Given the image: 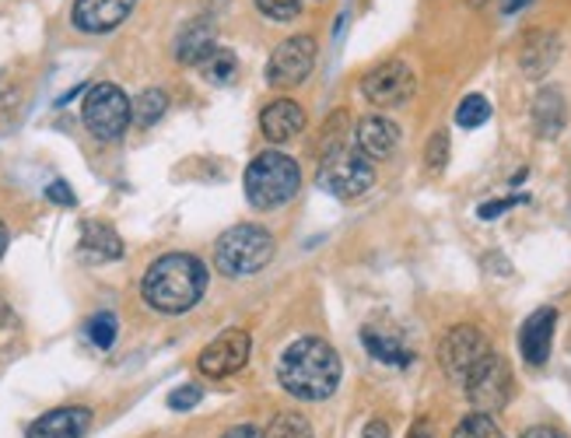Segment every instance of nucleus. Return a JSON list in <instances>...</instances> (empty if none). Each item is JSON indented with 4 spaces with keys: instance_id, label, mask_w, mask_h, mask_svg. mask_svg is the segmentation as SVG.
<instances>
[{
    "instance_id": "1",
    "label": "nucleus",
    "mask_w": 571,
    "mask_h": 438,
    "mask_svg": "<svg viewBox=\"0 0 571 438\" xmlns=\"http://www.w3.org/2000/svg\"><path fill=\"white\" fill-rule=\"evenodd\" d=\"M207 292V267L190 252H165L147 267L141 281V295L158 312H187Z\"/></svg>"
},
{
    "instance_id": "2",
    "label": "nucleus",
    "mask_w": 571,
    "mask_h": 438,
    "mask_svg": "<svg viewBox=\"0 0 571 438\" xmlns=\"http://www.w3.org/2000/svg\"><path fill=\"white\" fill-rule=\"evenodd\" d=\"M277 379L298 400H326L341 382V358L319 336H301L281 355Z\"/></svg>"
},
{
    "instance_id": "3",
    "label": "nucleus",
    "mask_w": 571,
    "mask_h": 438,
    "mask_svg": "<svg viewBox=\"0 0 571 438\" xmlns=\"http://www.w3.org/2000/svg\"><path fill=\"white\" fill-rule=\"evenodd\" d=\"M301 187V173H298V162L281 155V151H263L246 168V197L249 204L260 208V211H274L281 204L298 193Z\"/></svg>"
},
{
    "instance_id": "4",
    "label": "nucleus",
    "mask_w": 571,
    "mask_h": 438,
    "mask_svg": "<svg viewBox=\"0 0 571 438\" xmlns=\"http://www.w3.org/2000/svg\"><path fill=\"white\" fill-rule=\"evenodd\" d=\"M274 260V235L260 225H235L214 246V267L225 277H253Z\"/></svg>"
},
{
    "instance_id": "5",
    "label": "nucleus",
    "mask_w": 571,
    "mask_h": 438,
    "mask_svg": "<svg viewBox=\"0 0 571 438\" xmlns=\"http://www.w3.org/2000/svg\"><path fill=\"white\" fill-rule=\"evenodd\" d=\"M316 179H319V187H323L326 193L341 197V200H355V197H365L368 190H372L376 168H372V162L361 155V151L344 144V147L326 151L323 162H319V176Z\"/></svg>"
},
{
    "instance_id": "6",
    "label": "nucleus",
    "mask_w": 571,
    "mask_h": 438,
    "mask_svg": "<svg viewBox=\"0 0 571 438\" xmlns=\"http://www.w3.org/2000/svg\"><path fill=\"white\" fill-rule=\"evenodd\" d=\"M81 116H85V127L95 133L98 141H116L123 138V130L133 123L130 116V98L123 95L120 84H92L88 95H85V109H81Z\"/></svg>"
},
{
    "instance_id": "7",
    "label": "nucleus",
    "mask_w": 571,
    "mask_h": 438,
    "mask_svg": "<svg viewBox=\"0 0 571 438\" xmlns=\"http://www.w3.org/2000/svg\"><path fill=\"white\" fill-rule=\"evenodd\" d=\"M491 341L484 336V330L477 327H469V323H460V327H452L445 336H442V344H439V362H442V372L449 379H456V382H466L469 376H474V368L491 355Z\"/></svg>"
},
{
    "instance_id": "8",
    "label": "nucleus",
    "mask_w": 571,
    "mask_h": 438,
    "mask_svg": "<svg viewBox=\"0 0 571 438\" xmlns=\"http://www.w3.org/2000/svg\"><path fill=\"white\" fill-rule=\"evenodd\" d=\"M463 386H466V400L474 403L480 414L501 411L512 400V368L498 351H491Z\"/></svg>"
},
{
    "instance_id": "9",
    "label": "nucleus",
    "mask_w": 571,
    "mask_h": 438,
    "mask_svg": "<svg viewBox=\"0 0 571 438\" xmlns=\"http://www.w3.org/2000/svg\"><path fill=\"white\" fill-rule=\"evenodd\" d=\"M361 92L372 106L379 109H396L403 103H411L414 92H417V78L411 71V63L403 60H385L379 67H372L365 78H361Z\"/></svg>"
},
{
    "instance_id": "10",
    "label": "nucleus",
    "mask_w": 571,
    "mask_h": 438,
    "mask_svg": "<svg viewBox=\"0 0 571 438\" xmlns=\"http://www.w3.org/2000/svg\"><path fill=\"white\" fill-rule=\"evenodd\" d=\"M316 67V39L312 36H292L284 39L271 60H266V84L271 88H295Z\"/></svg>"
},
{
    "instance_id": "11",
    "label": "nucleus",
    "mask_w": 571,
    "mask_h": 438,
    "mask_svg": "<svg viewBox=\"0 0 571 438\" xmlns=\"http://www.w3.org/2000/svg\"><path fill=\"white\" fill-rule=\"evenodd\" d=\"M249 351H253V341H249L246 330H225L222 336H214V341L200 351L197 368L207 379H225V376L242 372V365L249 362Z\"/></svg>"
},
{
    "instance_id": "12",
    "label": "nucleus",
    "mask_w": 571,
    "mask_h": 438,
    "mask_svg": "<svg viewBox=\"0 0 571 438\" xmlns=\"http://www.w3.org/2000/svg\"><path fill=\"white\" fill-rule=\"evenodd\" d=\"M133 8H138V0H74L71 19L88 36H103V32L120 28Z\"/></svg>"
},
{
    "instance_id": "13",
    "label": "nucleus",
    "mask_w": 571,
    "mask_h": 438,
    "mask_svg": "<svg viewBox=\"0 0 571 438\" xmlns=\"http://www.w3.org/2000/svg\"><path fill=\"white\" fill-rule=\"evenodd\" d=\"M561 57V39L554 36L550 28H533L523 36L519 46V67H523L526 78H547L554 71V63Z\"/></svg>"
},
{
    "instance_id": "14",
    "label": "nucleus",
    "mask_w": 571,
    "mask_h": 438,
    "mask_svg": "<svg viewBox=\"0 0 571 438\" xmlns=\"http://www.w3.org/2000/svg\"><path fill=\"white\" fill-rule=\"evenodd\" d=\"M554 327H558V312L550 306L536 309L526 323H523V333H519V351H523V358L530 365L540 368L547 358H550V347H554Z\"/></svg>"
},
{
    "instance_id": "15",
    "label": "nucleus",
    "mask_w": 571,
    "mask_h": 438,
    "mask_svg": "<svg viewBox=\"0 0 571 438\" xmlns=\"http://www.w3.org/2000/svg\"><path fill=\"white\" fill-rule=\"evenodd\" d=\"M260 130L271 144H288L306 130V109L292 103V98H277V103L260 113Z\"/></svg>"
},
{
    "instance_id": "16",
    "label": "nucleus",
    "mask_w": 571,
    "mask_h": 438,
    "mask_svg": "<svg viewBox=\"0 0 571 438\" xmlns=\"http://www.w3.org/2000/svg\"><path fill=\"white\" fill-rule=\"evenodd\" d=\"M88 425H92L88 407H60L43 414L25 438H81L88 431Z\"/></svg>"
},
{
    "instance_id": "17",
    "label": "nucleus",
    "mask_w": 571,
    "mask_h": 438,
    "mask_svg": "<svg viewBox=\"0 0 571 438\" xmlns=\"http://www.w3.org/2000/svg\"><path fill=\"white\" fill-rule=\"evenodd\" d=\"M568 123V106H564V92L561 88H540L533 98V130L536 138L554 141Z\"/></svg>"
},
{
    "instance_id": "18",
    "label": "nucleus",
    "mask_w": 571,
    "mask_h": 438,
    "mask_svg": "<svg viewBox=\"0 0 571 438\" xmlns=\"http://www.w3.org/2000/svg\"><path fill=\"white\" fill-rule=\"evenodd\" d=\"M400 144V127L385 116H365L358 123V151L365 158H385Z\"/></svg>"
},
{
    "instance_id": "19",
    "label": "nucleus",
    "mask_w": 571,
    "mask_h": 438,
    "mask_svg": "<svg viewBox=\"0 0 571 438\" xmlns=\"http://www.w3.org/2000/svg\"><path fill=\"white\" fill-rule=\"evenodd\" d=\"M81 252H85V260L106 263V260L123 257V242H120V235H116V228H109L103 222H85L81 225Z\"/></svg>"
},
{
    "instance_id": "20",
    "label": "nucleus",
    "mask_w": 571,
    "mask_h": 438,
    "mask_svg": "<svg viewBox=\"0 0 571 438\" xmlns=\"http://www.w3.org/2000/svg\"><path fill=\"white\" fill-rule=\"evenodd\" d=\"M217 46V36H214V25L207 19H193L187 28L179 32V43H176V57L179 63H200L211 49Z\"/></svg>"
},
{
    "instance_id": "21",
    "label": "nucleus",
    "mask_w": 571,
    "mask_h": 438,
    "mask_svg": "<svg viewBox=\"0 0 571 438\" xmlns=\"http://www.w3.org/2000/svg\"><path fill=\"white\" fill-rule=\"evenodd\" d=\"M361 341L368 347V355H372L376 362H382V365H400L403 368V365L414 362V351L407 344H400L393 333H382L376 327H365L361 330Z\"/></svg>"
},
{
    "instance_id": "22",
    "label": "nucleus",
    "mask_w": 571,
    "mask_h": 438,
    "mask_svg": "<svg viewBox=\"0 0 571 438\" xmlns=\"http://www.w3.org/2000/svg\"><path fill=\"white\" fill-rule=\"evenodd\" d=\"M197 67H200V74H204V81L217 84V88H225V84H231L235 74H239V60H235V54L225 46H214Z\"/></svg>"
},
{
    "instance_id": "23",
    "label": "nucleus",
    "mask_w": 571,
    "mask_h": 438,
    "mask_svg": "<svg viewBox=\"0 0 571 438\" xmlns=\"http://www.w3.org/2000/svg\"><path fill=\"white\" fill-rule=\"evenodd\" d=\"M165 109H169V95H165L162 88H144L138 98L130 103V116H133V123L138 127H151V123H158Z\"/></svg>"
},
{
    "instance_id": "24",
    "label": "nucleus",
    "mask_w": 571,
    "mask_h": 438,
    "mask_svg": "<svg viewBox=\"0 0 571 438\" xmlns=\"http://www.w3.org/2000/svg\"><path fill=\"white\" fill-rule=\"evenodd\" d=\"M263 438H312V425L298 411H281L271 428L263 431Z\"/></svg>"
},
{
    "instance_id": "25",
    "label": "nucleus",
    "mask_w": 571,
    "mask_h": 438,
    "mask_svg": "<svg viewBox=\"0 0 571 438\" xmlns=\"http://www.w3.org/2000/svg\"><path fill=\"white\" fill-rule=\"evenodd\" d=\"M452 438H505V435H501L498 421L491 414L474 411V414H466L456 428H452Z\"/></svg>"
},
{
    "instance_id": "26",
    "label": "nucleus",
    "mask_w": 571,
    "mask_h": 438,
    "mask_svg": "<svg viewBox=\"0 0 571 438\" xmlns=\"http://www.w3.org/2000/svg\"><path fill=\"white\" fill-rule=\"evenodd\" d=\"M487 120H491V103H487L484 95H466L460 103V109H456V123L463 130H477Z\"/></svg>"
},
{
    "instance_id": "27",
    "label": "nucleus",
    "mask_w": 571,
    "mask_h": 438,
    "mask_svg": "<svg viewBox=\"0 0 571 438\" xmlns=\"http://www.w3.org/2000/svg\"><path fill=\"white\" fill-rule=\"evenodd\" d=\"M116 330H120V323H116V316H112V312H98V316H92V323H88L92 344H95V347H103V351L112 347Z\"/></svg>"
},
{
    "instance_id": "28",
    "label": "nucleus",
    "mask_w": 571,
    "mask_h": 438,
    "mask_svg": "<svg viewBox=\"0 0 571 438\" xmlns=\"http://www.w3.org/2000/svg\"><path fill=\"white\" fill-rule=\"evenodd\" d=\"M257 8L274 22H292V19H298L301 0H257Z\"/></svg>"
},
{
    "instance_id": "29",
    "label": "nucleus",
    "mask_w": 571,
    "mask_h": 438,
    "mask_svg": "<svg viewBox=\"0 0 571 438\" xmlns=\"http://www.w3.org/2000/svg\"><path fill=\"white\" fill-rule=\"evenodd\" d=\"M425 158H428V168H435V173H442L445 162H449V130H435V133H431Z\"/></svg>"
},
{
    "instance_id": "30",
    "label": "nucleus",
    "mask_w": 571,
    "mask_h": 438,
    "mask_svg": "<svg viewBox=\"0 0 571 438\" xmlns=\"http://www.w3.org/2000/svg\"><path fill=\"white\" fill-rule=\"evenodd\" d=\"M200 400H204V390L190 382V386H179V390L169 393V407H173V411H193Z\"/></svg>"
},
{
    "instance_id": "31",
    "label": "nucleus",
    "mask_w": 571,
    "mask_h": 438,
    "mask_svg": "<svg viewBox=\"0 0 571 438\" xmlns=\"http://www.w3.org/2000/svg\"><path fill=\"white\" fill-rule=\"evenodd\" d=\"M515 204H523V197H509V200H487V204H480L477 208V214L484 217V222H495V217H501L509 208H515Z\"/></svg>"
},
{
    "instance_id": "32",
    "label": "nucleus",
    "mask_w": 571,
    "mask_h": 438,
    "mask_svg": "<svg viewBox=\"0 0 571 438\" xmlns=\"http://www.w3.org/2000/svg\"><path fill=\"white\" fill-rule=\"evenodd\" d=\"M46 200H53V204H60V208H74L78 204V197H74V190L67 187L63 179H57V182H49L46 187Z\"/></svg>"
},
{
    "instance_id": "33",
    "label": "nucleus",
    "mask_w": 571,
    "mask_h": 438,
    "mask_svg": "<svg viewBox=\"0 0 571 438\" xmlns=\"http://www.w3.org/2000/svg\"><path fill=\"white\" fill-rule=\"evenodd\" d=\"M361 438H390V425H385L382 417L368 421V425H365V431H361Z\"/></svg>"
},
{
    "instance_id": "34",
    "label": "nucleus",
    "mask_w": 571,
    "mask_h": 438,
    "mask_svg": "<svg viewBox=\"0 0 571 438\" xmlns=\"http://www.w3.org/2000/svg\"><path fill=\"white\" fill-rule=\"evenodd\" d=\"M523 438H568V435L558 431V428H550V425H533V428L523 431Z\"/></svg>"
},
{
    "instance_id": "35",
    "label": "nucleus",
    "mask_w": 571,
    "mask_h": 438,
    "mask_svg": "<svg viewBox=\"0 0 571 438\" xmlns=\"http://www.w3.org/2000/svg\"><path fill=\"white\" fill-rule=\"evenodd\" d=\"M225 438H263V431L257 425H239V428L225 431Z\"/></svg>"
},
{
    "instance_id": "36",
    "label": "nucleus",
    "mask_w": 571,
    "mask_h": 438,
    "mask_svg": "<svg viewBox=\"0 0 571 438\" xmlns=\"http://www.w3.org/2000/svg\"><path fill=\"white\" fill-rule=\"evenodd\" d=\"M407 438H431V421H414V428Z\"/></svg>"
},
{
    "instance_id": "37",
    "label": "nucleus",
    "mask_w": 571,
    "mask_h": 438,
    "mask_svg": "<svg viewBox=\"0 0 571 438\" xmlns=\"http://www.w3.org/2000/svg\"><path fill=\"white\" fill-rule=\"evenodd\" d=\"M523 4H530V0H505V4H501V11H505V14H515Z\"/></svg>"
},
{
    "instance_id": "38",
    "label": "nucleus",
    "mask_w": 571,
    "mask_h": 438,
    "mask_svg": "<svg viewBox=\"0 0 571 438\" xmlns=\"http://www.w3.org/2000/svg\"><path fill=\"white\" fill-rule=\"evenodd\" d=\"M4 249H8V228L0 222V257H4Z\"/></svg>"
},
{
    "instance_id": "39",
    "label": "nucleus",
    "mask_w": 571,
    "mask_h": 438,
    "mask_svg": "<svg viewBox=\"0 0 571 438\" xmlns=\"http://www.w3.org/2000/svg\"><path fill=\"white\" fill-rule=\"evenodd\" d=\"M469 4H474V8H484V4H487V0H469Z\"/></svg>"
}]
</instances>
